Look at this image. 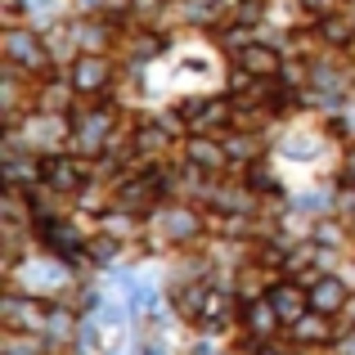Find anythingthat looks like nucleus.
Returning <instances> with one entry per match:
<instances>
[{"instance_id": "f257e3e1", "label": "nucleus", "mask_w": 355, "mask_h": 355, "mask_svg": "<svg viewBox=\"0 0 355 355\" xmlns=\"http://www.w3.org/2000/svg\"><path fill=\"white\" fill-rule=\"evenodd\" d=\"M243 68L257 72V77H266V72H275V68H279V54H275V50H266V45H252V50H243Z\"/></svg>"}, {"instance_id": "f03ea898", "label": "nucleus", "mask_w": 355, "mask_h": 355, "mask_svg": "<svg viewBox=\"0 0 355 355\" xmlns=\"http://www.w3.org/2000/svg\"><path fill=\"white\" fill-rule=\"evenodd\" d=\"M270 306H275V311L284 315L288 324H297V320H302V306H306V297H297V293H288V288H279V293H275V302H270Z\"/></svg>"}, {"instance_id": "7ed1b4c3", "label": "nucleus", "mask_w": 355, "mask_h": 355, "mask_svg": "<svg viewBox=\"0 0 355 355\" xmlns=\"http://www.w3.org/2000/svg\"><path fill=\"white\" fill-rule=\"evenodd\" d=\"M311 306H324V311H338V306H342V288H338V279H324L320 288H311Z\"/></svg>"}, {"instance_id": "20e7f679", "label": "nucleus", "mask_w": 355, "mask_h": 355, "mask_svg": "<svg viewBox=\"0 0 355 355\" xmlns=\"http://www.w3.org/2000/svg\"><path fill=\"white\" fill-rule=\"evenodd\" d=\"M72 81H77V86H86V90H95L99 81H104V63H99V59L77 63V77H72Z\"/></svg>"}, {"instance_id": "39448f33", "label": "nucleus", "mask_w": 355, "mask_h": 355, "mask_svg": "<svg viewBox=\"0 0 355 355\" xmlns=\"http://www.w3.org/2000/svg\"><path fill=\"white\" fill-rule=\"evenodd\" d=\"M50 180L59 184V189H77V166H68V162H50Z\"/></svg>"}]
</instances>
